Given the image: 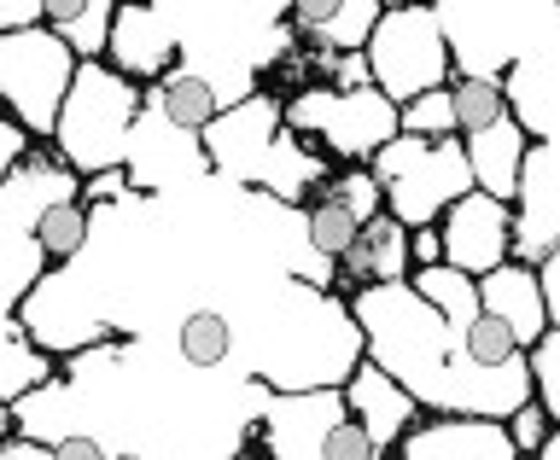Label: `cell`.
Returning <instances> with one entry per match:
<instances>
[{"instance_id":"27","label":"cell","mask_w":560,"mask_h":460,"mask_svg":"<svg viewBox=\"0 0 560 460\" xmlns=\"http://www.w3.org/2000/svg\"><path fill=\"white\" fill-rule=\"evenodd\" d=\"M467 356L485 367V374H497V367H525V350L514 344V332H508L497 315H479V321L467 327Z\"/></svg>"},{"instance_id":"28","label":"cell","mask_w":560,"mask_h":460,"mask_svg":"<svg viewBox=\"0 0 560 460\" xmlns=\"http://www.w3.org/2000/svg\"><path fill=\"white\" fill-rule=\"evenodd\" d=\"M322 199H332V204H345L357 222H374L380 210H385V199H380V181L368 169H339L332 181L322 187Z\"/></svg>"},{"instance_id":"31","label":"cell","mask_w":560,"mask_h":460,"mask_svg":"<svg viewBox=\"0 0 560 460\" xmlns=\"http://www.w3.org/2000/svg\"><path fill=\"white\" fill-rule=\"evenodd\" d=\"M24 157H30V134L18 129V122H12L7 111H0V181H7V175H12L18 164H24Z\"/></svg>"},{"instance_id":"12","label":"cell","mask_w":560,"mask_h":460,"mask_svg":"<svg viewBox=\"0 0 560 460\" xmlns=\"http://www.w3.org/2000/svg\"><path fill=\"white\" fill-rule=\"evenodd\" d=\"M105 64H112L117 76L140 82V87H152L158 76H170V70L182 64V42H175L170 7H117Z\"/></svg>"},{"instance_id":"16","label":"cell","mask_w":560,"mask_h":460,"mask_svg":"<svg viewBox=\"0 0 560 460\" xmlns=\"http://www.w3.org/2000/svg\"><path fill=\"white\" fill-rule=\"evenodd\" d=\"M479 309L497 315V321L514 332L520 350H532L542 332H549V304H542V280L537 269H525V262L508 257L502 269H490L479 280Z\"/></svg>"},{"instance_id":"13","label":"cell","mask_w":560,"mask_h":460,"mask_svg":"<svg viewBox=\"0 0 560 460\" xmlns=\"http://www.w3.org/2000/svg\"><path fill=\"white\" fill-rule=\"evenodd\" d=\"M345 409L362 420L368 437H374V455H380V460H392L402 437L420 426V402L402 391V385L385 374V367L368 362V356L357 362V374L345 379Z\"/></svg>"},{"instance_id":"35","label":"cell","mask_w":560,"mask_h":460,"mask_svg":"<svg viewBox=\"0 0 560 460\" xmlns=\"http://www.w3.org/2000/svg\"><path fill=\"white\" fill-rule=\"evenodd\" d=\"M537 460H560V426L549 432V444H542V449H537Z\"/></svg>"},{"instance_id":"18","label":"cell","mask_w":560,"mask_h":460,"mask_svg":"<svg viewBox=\"0 0 560 460\" xmlns=\"http://www.w3.org/2000/svg\"><path fill=\"white\" fill-rule=\"evenodd\" d=\"M462 152H467V169H472V187H479V192H490V199H502V204L520 199V175H525L532 134L520 129L514 111H508L502 122H490L485 134H467Z\"/></svg>"},{"instance_id":"24","label":"cell","mask_w":560,"mask_h":460,"mask_svg":"<svg viewBox=\"0 0 560 460\" xmlns=\"http://www.w3.org/2000/svg\"><path fill=\"white\" fill-rule=\"evenodd\" d=\"M304 227H310V245H315V251H322L327 262H339L350 245H357V234H362V222L350 216L345 204L322 199V192H315V199L304 204Z\"/></svg>"},{"instance_id":"5","label":"cell","mask_w":560,"mask_h":460,"mask_svg":"<svg viewBox=\"0 0 560 460\" xmlns=\"http://www.w3.org/2000/svg\"><path fill=\"white\" fill-rule=\"evenodd\" d=\"M280 117L298 140H315L322 157H339L345 169H362L374 164L380 146H392L402 134L397 129V105L380 94V87H327V82H310V87H292L280 99Z\"/></svg>"},{"instance_id":"22","label":"cell","mask_w":560,"mask_h":460,"mask_svg":"<svg viewBox=\"0 0 560 460\" xmlns=\"http://www.w3.org/2000/svg\"><path fill=\"white\" fill-rule=\"evenodd\" d=\"M88 234H94V216H88L82 199H59V204H47L42 216H35V251H42L47 262H59V269L70 257H82Z\"/></svg>"},{"instance_id":"3","label":"cell","mask_w":560,"mask_h":460,"mask_svg":"<svg viewBox=\"0 0 560 460\" xmlns=\"http://www.w3.org/2000/svg\"><path fill=\"white\" fill-rule=\"evenodd\" d=\"M199 146H205L217 181L240 187V192H269V199L298 204V210L332 181L327 157L310 152L304 140L287 129L280 99L269 94V87H257L252 99L228 105V111L199 134Z\"/></svg>"},{"instance_id":"29","label":"cell","mask_w":560,"mask_h":460,"mask_svg":"<svg viewBox=\"0 0 560 460\" xmlns=\"http://www.w3.org/2000/svg\"><path fill=\"white\" fill-rule=\"evenodd\" d=\"M502 426H508V437H514V449H520L525 460H537V449L549 444V432H555V420L542 414V409H537V397H532V402H520V409L508 414Z\"/></svg>"},{"instance_id":"15","label":"cell","mask_w":560,"mask_h":460,"mask_svg":"<svg viewBox=\"0 0 560 460\" xmlns=\"http://www.w3.org/2000/svg\"><path fill=\"white\" fill-rule=\"evenodd\" d=\"M415 274V262H409V227H402L397 216H380L374 222H362V234L357 245L332 262V280H345L350 292H362V286H397V280H409Z\"/></svg>"},{"instance_id":"33","label":"cell","mask_w":560,"mask_h":460,"mask_svg":"<svg viewBox=\"0 0 560 460\" xmlns=\"http://www.w3.org/2000/svg\"><path fill=\"white\" fill-rule=\"evenodd\" d=\"M537 280H542V304H549V327H560V245L537 262Z\"/></svg>"},{"instance_id":"34","label":"cell","mask_w":560,"mask_h":460,"mask_svg":"<svg viewBox=\"0 0 560 460\" xmlns=\"http://www.w3.org/2000/svg\"><path fill=\"white\" fill-rule=\"evenodd\" d=\"M409 262H415V269H438V262H444V239H438V227H415V234H409Z\"/></svg>"},{"instance_id":"21","label":"cell","mask_w":560,"mask_h":460,"mask_svg":"<svg viewBox=\"0 0 560 460\" xmlns=\"http://www.w3.org/2000/svg\"><path fill=\"white\" fill-rule=\"evenodd\" d=\"M140 99H147L152 111H164L182 134H205L210 122L222 117L217 87H210L205 76H192V70H182V64H175L170 76H158L152 87H140Z\"/></svg>"},{"instance_id":"23","label":"cell","mask_w":560,"mask_h":460,"mask_svg":"<svg viewBox=\"0 0 560 460\" xmlns=\"http://www.w3.org/2000/svg\"><path fill=\"white\" fill-rule=\"evenodd\" d=\"M450 99H455V134H485L490 122H502L514 105H508V82L502 76H455L450 82Z\"/></svg>"},{"instance_id":"4","label":"cell","mask_w":560,"mask_h":460,"mask_svg":"<svg viewBox=\"0 0 560 460\" xmlns=\"http://www.w3.org/2000/svg\"><path fill=\"white\" fill-rule=\"evenodd\" d=\"M140 117V82L117 76L105 59L77 64V82L65 94L59 129H52V152L65 169H77L82 181L112 169H129V140Z\"/></svg>"},{"instance_id":"1","label":"cell","mask_w":560,"mask_h":460,"mask_svg":"<svg viewBox=\"0 0 560 460\" xmlns=\"http://www.w3.org/2000/svg\"><path fill=\"white\" fill-rule=\"evenodd\" d=\"M345 304H350V321L362 327L368 362L385 367L427 414L508 420L520 402H532V367H497V374H485L467 356V332H455L409 280H397V286H362Z\"/></svg>"},{"instance_id":"17","label":"cell","mask_w":560,"mask_h":460,"mask_svg":"<svg viewBox=\"0 0 560 460\" xmlns=\"http://www.w3.org/2000/svg\"><path fill=\"white\" fill-rule=\"evenodd\" d=\"M380 17V0H298V7H287L292 35L315 52H362Z\"/></svg>"},{"instance_id":"32","label":"cell","mask_w":560,"mask_h":460,"mask_svg":"<svg viewBox=\"0 0 560 460\" xmlns=\"http://www.w3.org/2000/svg\"><path fill=\"white\" fill-rule=\"evenodd\" d=\"M35 24H42V0H0V35H18Z\"/></svg>"},{"instance_id":"20","label":"cell","mask_w":560,"mask_h":460,"mask_svg":"<svg viewBox=\"0 0 560 460\" xmlns=\"http://www.w3.org/2000/svg\"><path fill=\"white\" fill-rule=\"evenodd\" d=\"M112 24H117V0H42V30L59 35L77 52V64L105 59Z\"/></svg>"},{"instance_id":"25","label":"cell","mask_w":560,"mask_h":460,"mask_svg":"<svg viewBox=\"0 0 560 460\" xmlns=\"http://www.w3.org/2000/svg\"><path fill=\"white\" fill-rule=\"evenodd\" d=\"M397 129L415 134V140H462V134H455V99H450V87L409 99V105L397 111Z\"/></svg>"},{"instance_id":"6","label":"cell","mask_w":560,"mask_h":460,"mask_svg":"<svg viewBox=\"0 0 560 460\" xmlns=\"http://www.w3.org/2000/svg\"><path fill=\"white\" fill-rule=\"evenodd\" d=\"M368 175L380 181L385 216H397L409 234H415V227H438V222H444V210L472 192V169H467L462 140L397 134L392 146L374 152Z\"/></svg>"},{"instance_id":"11","label":"cell","mask_w":560,"mask_h":460,"mask_svg":"<svg viewBox=\"0 0 560 460\" xmlns=\"http://www.w3.org/2000/svg\"><path fill=\"white\" fill-rule=\"evenodd\" d=\"M438 239H444V262L462 269L467 280H485L490 269H502L508 251H514V204L490 199V192L472 187L467 199H455L438 222Z\"/></svg>"},{"instance_id":"8","label":"cell","mask_w":560,"mask_h":460,"mask_svg":"<svg viewBox=\"0 0 560 460\" xmlns=\"http://www.w3.org/2000/svg\"><path fill=\"white\" fill-rule=\"evenodd\" d=\"M70 82H77V52L52 30L35 24V30L0 35V111L30 140H52Z\"/></svg>"},{"instance_id":"7","label":"cell","mask_w":560,"mask_h":460,"mask_svg":"<svg viewBox=\"0 0 560 460\" xmlns=\"http://www.w3.org/2000/svg\"><path fill=\"white\" fill-rule=\"evenodd\" d=\"M368 59V76L385 99L409 105L420 94H438V87L455 82V64H450V42H444V24H438L432 7H385V17L374 24L362 47Z\"/></svg>"},{"instance_id":"10","label":"cell","mask_w":560,"mask_h":460,"mask_svg":"<svg viewBox=\"0 0 560 460\" xmlns=\"http://www.w3.org/2000/svg\"><path fill=\"white\" fill-rule=\"evenodd\" d=\"M129 181L140 192H187L210 181V157L199 146V134H182L164 111H152L140 99V117H135V140H129Z\"/></svg>"},{"instance_id":"2","label":"cell","mask_w":560,"mask_h":460,"mask_svg":"<svg viewBox=\"0 0 560 460\" xmlns=\"http://www.w3.org/2000/svg\"><path fill=\"white\" fill-rule=\"evenodd\" d=\"M252 321H240V362L245 379L269 385V391H327L357 374L362 327L350 321V304L322 286H304L292 274H262L252 292L240 297Z\"/></svg>"},{"instance_id":"14","label":"cell","mask_w":560,"mask_h":460,"mask_svg":"<svg viewBox=\"0 0 560 460\" xmlns=\"http://www.w3.org/2000/svg\"><path fill=\"white\" fill-rule=\"evenodd\" d=\"M397 460H525L514 449L502 420H472V414H438L397 444Z\"/></svg>"},{"instance_id":"9","label":"cell","mask_w":560,"mask_h":460,"mask_svg":"<svg viewBox=\"0 0 560 460\" xmlns=\"http://www.w3.org/2000/svg\"><path fill=\"white\" fill-rule=\"evenodd\" d=\"M350 420L345 391H269L252 444L262 460H332V432Z\"/></svg>"},{"instance_id":"30","label":"cell","mask_w":560,"mask_h":460,"mask_svg":"<svg viewBox=\"0 0 560 460\" xmlns=\"http://www.w3.org/2000/svg\"><path fill=\"white\" fill-rule=\"evenodd\" d=\"M47 460H117V455L105 449L100 437H88V432H70V437H59V444H47Z\"/></svg>"},{"instance_id":"36","label":"cell","mask_w":560,"mask_h":460,"mask_svg":"<svg viewBox=\"0 0 560 460\" xmlns=\"http://www.w3.org/2000/svg\"><path fill=\"white\" fill-rule=\"evenodd\" d=\"M234 460H262V455H245V449H240V455H234Z\"/></svg>"},{"instance_id":"19","label":"cell","mask_w":560,"mask_h":460,"mask_svg":"<svg viewBox=\"0 0 560 460\" xmlns=\"http://www.w3.org/2000/svg\"><path fill=\"white\" fill-rule=\"evenodd\" d=\"M170 344H175V356H182V367H192V374H222V367L240 356V332H234L222 304L187 309L182 321H175Z\"/></svg>"},{"instance_id":"26","label":"cell","mask_w":560,"mask_h":460,"mask_svg":"<svg viewBox=\"0 0 560 460\" xmlns=\"http://www.w3.org/2000/svg\"><path fill=\"white\" fill-rule=\"evenodd\" d=\"M525 367H532V397H537V409L560 426V327H549L532 350H525Z\"/></svg>"}]
</instances>
